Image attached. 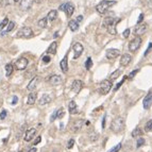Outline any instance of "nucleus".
Masks as SVG:
<instances>
[{
	"instance_id": "c85d7f7f",
	"label": "nucleus",
	"mask_w": 152,
	"mask_h": 152,
	"mask_svg": "<svg viewBox=\"0 0 152 152\" xmlns=\"http://www.w3.org/2000/svg\"><path fill=\"white\" fill-rule=\"evenodd\" d=\"M121 74V70L120 69H117V70H115L113 74H111V76H110V78H111L112 81H114V80H116L117 78H119V76Z\"/></svg>"
},
{
	"instance_id": "ea45409f",
	"label": "nucleus",
	"mask_w": 152,
	"mask_h": 152,
	"mask_svg": "<svg viewBox=\"0 0 152 152\" xmlns=\"http://www.w3.org/2000/svg\"><path fill=\"white\" fill-rule=\"evenodd\" d=\"M50 56H43V62H44V63H49V62H50Z\"/></svg>"
},
{
	"instance_id": "2f4dec72",
	"label": "nucleus",
	"mask_w": 152,
	"mask_h": 152,
	"mask_svg": "<svg viewBox=\"0 0 152 152\" xmlns=\"http://www.w3.org/2000/svg\"><path fill=\"white\" fill-rule=\"evenodd\" d=\"M7 23H9V18H7V17H5V18L2 20V21L0 22V31H2V30L5 28Z\"/></svg>"
},
{
	"instance_id": "0eeeda50",
	"label": "nucleus",
	"mask_w": 152,
	"mask_h": 152,
	"mask_svg": "<svg viewBox=\"0 0 152 152\" xmlns=\"http://www.w3.org/2000/svg\"><path fill=\"white\" fill-rule=\"evenodd\" d=\"M82 88H83V82L81 80H74L72 82V84H71V90L74 94H79Z\"/></svg>"
},
{
	"instance_id": "79ce46f5",
	"label": "nucleus",
	"mask_w": 152,
	"mask_h": 152,
	"mask_svg": "<svg viewBox=\"0 0 152 152\" xmlns=\"http://www.w3.org/2000/svg\"><path fill=\"white\" fill-rule=\"evenodd\" d=\"M123 37H128L129 35H130V29H126L125 31H123Z\"/></svg>"
},
{
	"instance_id": "a211bd4d",
	"label": "nucleus",
	"mask_w": 152,
	"mask_h": 152,
	"mask_svg": "<svg viewBox=\"0 0 152 152\" xmlns=\"http://www.w3.org/2000/svg\"><path fill=\"white\" fill-rule=\"evenodd\" d=\"M68 110H69V113L70 114H77L78 113V106L74 101H69L68 102Z\"/></svg>"
},
{
	"instance_id": "e433bc0d",
	"label": "nucleus",
	"mask_w": 152,
	"mask_h": 152,
	"mask_svg": "<svg viewBox=\"0 0 152 152\" xmlns=\"http://www.w3.org/2000/svg\"><path fill=\"white\" fill-rule=\"evenodd\" d=\"M121 148V144H118V145H116L114 148H112L111 150H108V152H118Z\"/></svg>"
},
{
	"instance_id": "c03bdc74",
	"label": "nucleus",
	"mask_w": 152,
	"mask_h": 152,
	"mask_svg": "<svg viewBox=\"0 0 152 152\" xmlns=\"http://www.w3.org/2000/svg\"><path fill=\"white\" fill-rule=\"evenodd\" d=\"M17 101H18V98H17L16 96H14V97H13V99H12V104H13V105H14V104H16V103H17Z\"/></svg>"
},
{
	"instance_id": "4468645a",
	"label": "nucleus",
	"mask_w": 152,
	"mask_h": 152,
	"mask_svg": "<svg viewBox=\"0 0 152 152\" xmlns=\"http://www.w3.org/2000/svg\"><path fill=\"white\" fill-rule=\"evenodd\" d=\"M131 61H132V56H131L130 54L126 53V54H123V56H121V59H120V65H121V66H128V65L131 63Z\"/></svg>"
},
{
	"instance_id": "9b49d317",
	"label": "nucleus",
	"mask_w": 152,
	"mask_h": 152,
	"mask_svg": "<svg viewBox=\"0 0 152 152\" xmlns=\"http://www.w3.org/2000/svg\"><path fill=\"white\" fill-rule=\"evenodd\" d=\"M34 0H21L20 3H19V7L22 11H28L30 7H32Z\"/></svg>"
},
{
	"instance_id": "72a5a7b5",
	"label": "nucleus",
	"mask_w": 152,
	"mask_h": 152,
	"mask_svg": "<svg viewBox=\"0 0 152 152\" xmlns=\"http://www.w3.org/2000/svg\"><path fill=\"white\" fill-rule=\"evenodd\" d=\"M145 130L147 131V132H152V119L151 120H149L148 123H146Z\"/></svg>"
},
{
	"instance_id": "c9c22d12",
	"label": "nucleus",
	"mask_w": 152,
	"mask_h": 152,
	"mask_svg": "<svg viewBox=\"0 0 152 152\" xmlns=\"http://www.w3.org/2000/svg\"><path fill=\"white\" fill-rule=\"evenodd\" d=\"M143 145H145V139H144L143 137H138L137 138V146H136V147H137V148H141Z\"/></svg>"
},
{
	"instance_id": "c756f323",
	"label": "nucleus",
	"mask_w": 152,
	"mask_h": 152,
	"mask_svg": "<svg viewBox=\"0 0 152 152\" xmlns=\"http://www.w3.org/2000/svg\"><path fill=\"white\" fill-rule=\"evenodd\" d=\"M141 135H143V130L139 129V128H136V129L132 132V136H133V137H139Z\"/></svg>"
},
{
	"instance_id": "8fccbe9b",
	"label": "nucleus",
	"mask_w": 152,
	"mask_h": 152,
	"mask_svg": "<svg viewBox=\"0 0 152 152\" xmlns=\"http://www.w3.org/2000/svg\"><path fill=\"white\" fill-rule=\"evenodd\" d=\"M56 118V112H54V113H53V115L51 116V121H53Z\"/></svg>"
},
{
	"instance_id": "5701e85b",
	"label": "nucleus",
	"mask_w": 152,
	"mask_h": 152,
	"mask_svg": "<svg viewBox=\"0 0 152 152\" xmlns=\"http://www.w3.org/2000/svg\"><path fill=\"white\" fill-rule=\"evenodd\" d=\"M56 49H58V43L56 42H52L51 45L49 46V48L47 49V53H51V54H56Z\"/></svg>"
},
{
	"instance_id": "412c9836",
	"label": "nucleus",
	"mask_w": 152,
	"mask_h": 152,
	"mask_svg": "<svg viewBox=\"0 0 152 152\" xmlns=\"http://www.w3.org/2000/svg\"><path fill=\"white\" fill-rule=\"evenodd\" d=\"M36 99H37V94L35 93V92L30 93L29 96H28V101H27V103L29 104V105H32V104L35 103Z\"/></svg>"
},
{
	"instance_id": "a18cd8bd",
	"label": "nucleus",
	"mask_w": 152,
	"mask_h": 152,
	"mask_svg": "<svg viewBox=\"0 0 152 152\" xmlns=\"http://www.w3.org/2000/svg\"><path fill=\"white\" fill-rule=\"evenodd\" d=\"M42 141V138H41V136H38V137L36 138V141H34V144H33V146H36L37 144H38V143H40V141Z\"/></svg>"
},
{
	"instance_id": "4be33fe9",
	"label": "nucleus",
	"mask_w": 152,
	"mask_h": 152,
	"mask_svg": "<svg viewBox=\"0 0 152 152\" xmlns=\"http://www.w3.org/2000/svg\"><path fill=\"white\" fill-rule=\"evenodd\" d=\"M60 67H61V69L63 70V72H67V71H68V63H67V56H64L63 60L61 61V63H60Z\"/></svg>"
},
{
	"instance_id": "39448f33",
	"label": "nucleus",
	"mask_w": 152,
	"mask_h": 152,
	"mask_svg": "<svg viewBox=\"0 0 152 152\" xmlns=\"http://www.w3.org/2000/svg\"><path fill=\"white\" fill-rule=\"evenodd\" d=\"M141 38L139 36H136L134 40H132L131 43L129 44V50H130L131 52H135L139 47H141Z\"/></svg>"
},
{
	"instance_id": "7c9ffc66",
	"label": "nucleus",
	"mask_w": 152,
	"mask_h": 152,
	"mask_svg": "<svg viewBox=\"0 0 152 152\" xmlns=\"http://www.w3.org/2000/svg\"><path fill=\"white\" fill-rule=\"evenodd\" d=\"M64 115H65V112H64V108H59V110L56 111V118H59V119L63 118Z\"/></svg>"
},
{
	"instance_id": "f257e3e1",
	"label": "nucleus",
	"mask_w": 152,
	"mask_h": 152,
	"mask_svg": "<svg viewBox=\"0 0 152 152\" xmlns=\"http://www.w3.org/2000/svg\"><path fill=\"white\" fill-rule=\"evenodd\" d=\"M115 4H116L115 0H112V1H110V0H103L99 4H97L96 10L99 14H104L105 12H108V10L110 7H112L113 5H115Z\"/></svg>"
},
{
	"instance_id": "393cba45",
	"label": "nucleus",
	"mask_w": 152,
	"mask_h": 152,
	"mask_svg": "<svg viewBox=\"0 0 152 152\" xmlns=\"http://www.w3.org/2000/svg\"><path fill=\"white\" fill-rule=\"evenodd\" d=\"M56 17H58V12H56V10H51V11L48 13V15H47V19H48L49 21L56 20Z\"/></svg>"
},
{
	"instance_id": "13d9d810",
	"label": "nucleus",
	"mask_w": 152,
	"mask_h": 152,
	"mask_svg": "<svg viewBox=\"0 0 152 152\" xmlns=\"http://www.w3.org/2000/svg\"><path fill=\"white\" fill-rule=\"evenodd\" d=\"M19 152H22V151H19Z\"/></svg>"
},
{
	"instance_id": "58836bf2",
	"label": "nucleus",
	"mask_w": 152,
	"mask_h": 152,
	"mask_svg": "<svg viewBox=\"0 0 152 152\" xmlns=\"http://www.w3.org/2000/svg\"><path fill=\"white\" fill-rule=\"evenodd\" d=\"M74 139H70V141L67 143V148L71 149L72 147H74Z\"/></svg>"
},
{
	"instance_id": "7ed1b4c3",
	"label": "nucleus",
	"mask_w": 152,
	"mask_h": 152,
	"mask_svg": "<svg viewBox=\"0 0 152 152\" xmlns=\"http://www.w3.org/2000/svg\"><path fill=\"white\" fill-rule=\"evenodd\" d=\"M31 36H33V31L30 27H22L16 33V37L18 38H29Z\"/></svg>"
},
{
	"instance_id": "473e14b6",
	"label": "nucleus",
	"mask_w": 152,
	"mask_h": 152,
	"mask_svg": "<svg viewBox=\"0 0 152 152\" xmlns=\"http://www.w3.org/2000/svg\"><path fill=\"white\" fill-rule=\"evenodd\" d=\"M47 17L46 18H42L40 21H38V27H41V28H46L47 27Z\"/></svg>"
},
{
	"instance_id": "3c124183",
	"label": "nucleus",
	"mask_w": 152,
	"mask_h": 152,
	"mask_svg": "<svg viewBox=\"0 0 152 152\" xmlns=\"http://www.w3.org/2000/svg\"><path fill=\"white\" fill-rule=\"evenodd\" d=\"M105 117H106V116L104 115V117H103V120H102V128H104V126H105Z\"/></svg>"
},
{
	"instance_id": "aec40b11",
	"label": "nucleus",
	"mask_w": 152,
	"mask_h": 152,
	"mask_svg": "<svg viewBox=\"0 0 152 152\" xmlns=\"http://www.w3.org/2000/svg\"><path fill=\"white\" fill-rule=\"evenodd\" d=\"M50 101H51V97L49 96V95H47V94H45V95H43V97H42L41 99H40L38 103H40V105H46Z\"/></svg>"
},
{
	"instance_id": "f03ea898",
	"label": "nucleus",
	"mask_w": 152,
	"mask_h": 152,
	"mask_svg": "<svg viewBox=\"0 0 152 152\" xmlns=\"http://www.w3.org/2000/svg\"><path fill=\"white\" fill-rule=\"evenodd\" d=\"M125 128V120H123L121 117H118V118H115L111 123V129L114 133H119L121 132Z\"/></svg>"
},
{
	"instance_id": "ddd939ff",
	"label": "nucleus",
	"mask_w": 152,
	"mask_h": 152,
	"mask_svg": "<svg viewBox=\"0 0 152 152\" xmlns=\"http://www.w3.org/2000/svg\"><path fill=\"white\" fill-rule=\"evenodd\" d=\"M147 29H148V25L147 23H143V25H139V26L135 28L134 33H135V35H141V34H144L147 31Z\"/></svg>"
},
{
	"instance_id": "f704fd0d",
	"label": "nucleus",
	"mask_w": 152,
	"mask_h": 152,
	"mask_svg": "<svg viewBox=\"0 0 152 152\" xmlns=\"http://www.w3.org/2000/svg\"><path fill=\"white\" fill-rule=\"evenodd\" d=\"M92 65H93V61H92V59H90V58H87V61L85 62V68L87 69V70H89L90 67H92Z\"/></svg>"
},
{
	"instance_id": "1a4fd4ad",
	"label": "nucleus",
	"mask_w": 152,
	"mask_h": 152,
	"mask_svg": "<svg viewBox=\"0 0 152 152\" xmlns=\"http://www.w3.org/2000/svg\"><path fill=\"white\" fill-rule=\"evenodd\" d=\"M72 49H74V59L76 60V59H78V58H80L82 54V52H83V46H82L80 43H76V44L74 45Z\"/></svg>"
},
{
	"instance_id": "6e6d98bb",
	"label": "nucleus",
	"mask_w": 152,
	"mask_h": 152,
	"mask_svg": "<svg viewBox=\"0 0 152 152\" xmlns=\"http://www.w3.org/2000/svg\"><path fill=\"white\" fill-rule=\"evenodd\" d=\"M53 37H54V38L59 37V32H56V33H54V35H53Z\"/></svg>"
},
{
	"instance_id": "a878e982",
	"label": "nucleus",
	"mask_w": 152,
	"mask_h": 152,
	"mask_svg": "<svg viewBox=\"0 0 152 152\" xmlns=\"http://www.w3.org/2000/svg\"><path fill=\"white\" fill-rule=\"evenodd\" d=\"M68 27H69V29H70L72 32H74V31H77V30L79 29V23L77 20H70L69 23H68Z\"/></svg>"
},
{
	"instance_id": "49530a36",
	"label": "nucleus",
	"mask_w": 152,
	"mask_h": 152,
	"mask_svg": "<svg viewBox=\"0 0 152 152\" xmlns=\"http://www.w3.org/2000/svg\"><path fill=\"white\" fill-rule=\"evenodd\" d=\"M143 18H144V15H143V14H141V15H139V17H138L137 23H141V22L143 21Z\"/></svg>"
},
{
	"instance_id": "6ab92c4d",
	"label": "nucleus",
	"mask_w": 152,
	"mask_h": 152,
	"mask_svg": "<svg viewBox=\"0 0 152 152\" xmlns=\"http://www.w3.org/2000/svg\"><path fill=\"white\" fill-rule=\"evenodd\" d=\"M83 125H84V121H83L82 119L76 120V121L74 123V125H72V128H71V129H72V131H74V132H78V131L82 128V126H83Z\"/></svg>"
},
{
	"instance_id": "4d7b16f0",
	"label": "nucleus",
	"mask_w": 152,
	"mask_h": 152,
	"mask_svg": "<svg viewBox=\"0 0 152 152\" xmlns=\"http://www.w3.org/2000/svg\"><path fill=\"white\" fill-rule=\"evenodd\" d=\"M15 2H17V1H20V0H14Z\"/></svg>"
},
{
	"instance_id": "5fc2aeb1",
	"label": "nucleus",
	"mask_w": 152,
	"mask_h": 152,
	"mask_svg": "<svg viewBox=\"0 0 152 152\" xmlns=\"http://www.w3.org/2000/svg\"><path fill=\"white\" fill-rule=\"evenodd\" d=\"M36 3H42V2H44V1H46V0H34Z\"/></svg>"
},
{
	"instance_id": "37998d69",
	"label": "nucleus",
	"mask_w": 152,
	"mask_h": 152,
	"mask_svg": "<svg viewBox=\"0 0 152 152\" xmlns=\"http://www.w3.org/2000/svg\"><path fill=\"white\" fill-rule=\"evenodd\" d=\"M5 116H7V111H2L1 112V114H0V119H4L5 118Z\"/></svg>"
},
{
	"instance_id": "f3484780",
	"label": "nucleus",
	"mask_w": 152,
	"mask_h": 152,
	"mask_svg": "<svg viewBox=\"0 0 152 152\" xmlns=\"http://www.w3.org/2000/svg\"><path fill=\"white\" fill-rule=\"evenodd\" d=\"M143 103H144V108H145L146 110H149V108H150V106L152 105V93L148 94V95L145 97Z\"/></svg>"
},
{
	"instance_id": "603ef678",
	"label": "nucleus",
	"mask_w": 152,
	"mask_h": 152,
	"mask_svg": "<svg viewBox=\"0 0 152 152\" xmlns=\"http://www.w3.org/2000/svg\"><path fill=\"white\" fill-rule=\"evenodd\" d=\"M28 152H36V148L35 147H33V148H31Z\"/></svg>"
},
{
	"instance_id": "6e6552de",
	"label": "nucleus",
	"mask_w": 152,
	"mask_h": 152,
	"mask_svg": "<svg viewBox=\"0 0 152 152\" xmlns=\"http://www.w3.org/2000/svg\"><path fill=\"white\" fill-rule=\"evenodd\" d=\"M119 54H120V51L118 49H108L106 53H105V56L108 60H114L116 58H118Z\"/></svg>"
},
{
	"instance_id": "20e7f679",
	"label": "nucleus",
	"mask_w": 152,
	"mask_h": 152,
	"mask_svg": "<svg viewBox=\"0 0 152 152\" xmlns=\"http://www.w3.org/2000/svg\"><path fill=\"white\" fill-rule=\"evenodd\" d=\"M112 88V82L110 80H103L99 85V93L101 95H106Z\"/></svg>"
},
{
	"instance_id": "864d4df0",
	"label": "nucleus",
	"mask_w": 152,
	"mask_h": 152,
	"mask_svg": "<svg viewBox=\"0 0 152 152\" xmlns=\"http://www.w3.org/2000/svg\"><path fill=\"white\" fill-rule=\"evenodd\" d=\"M82 19H83V16H81V15L77 17V20H78V21H82Z\"/></svg>"
},
{
	"instance_id": "f8f14e48",
	"label": "nucleus",
	"mask_w": 152,
	"mask_h": 152,
	"mask_svg": "<svg viewBox=\"0 0 152 152\" xmlns=\"http://www.w3.org/2000/svg\"><path fill=\"white\" fill-rule=\"evenodd\" d=\"M64 12L66 13L67 17H71V15L74 14V5L71 2H66L65 3V10Z\"/></svg>"
},
{
	"instance_id": "a19ab883",
	"label": "nucleus",
	"mask_w": 152,
	"mask_h": 152,
	"mask_svg": "<svg viewBox=\"0 0 152 152\" xmlns=\"http://www.w3.org/2000/svg\"><path fill=\"white\" fill-rule=\"evenodd\" d=\"M126 78H127V77H123V80H121V81L119 82L118 84H117V85H116V87H115V90H117V89H118L119 87H120V86L123 85V82H125V80H126Z\"/></svg>"
},
{
	"instance_id": "9d476101",
	"label": "nucleus",
	"mask_w": 152,
	"mask_h": 152,
	"mask_svg": "<svg viewBox=\"0 0 152 152\" xmlns=\"http://www.w3.org/2000/svg\"><path fill=\"white\" fill-rule=\"evenodd\" d=\"M37 130L35 129V128H30V129H28L26 132V134H25V141H32L34 138V136H35V134H36Z\"/></svg>"
},
{
	"instance_id": "2eb2a0df",
	"label": "nucleus",
	"mask_w": 152,
	"mask_h": 152,
	"mask_svg": "<svg viewBox=\"0 0 152 152\" xmlns=\"http://www.w3.org/2000/svg\"><path fill=\"white\" fill-rule=\"evenodd\" d=\"M38 81H40V79H38V77H34L31 81H30V83L28 84V86H27V89L28 90H30V92H32V90H34V89L37 87V83H38Z\"/></svg>"
},
{
	"instance_id": "4c0bfd02",
	"label": "nucleus",
	"mask_w": 152,
	"mask_h": 152,
	"mask_svg": "<svg viewBox=\"0 0 152 152\" xmlns=\"http://www.w3.org/2000/svg\"><path fill=\"white\" fill-rule=\"evenodd\" d=\"M138 71H139V69H135V70H133L132 72H130V74L128 76V79H133L135 76H136V74H137Z\"/></svg>"
},
{
	"instance_id": "b1692460",
	"label": "nucleus",
	"mask_w": 152,
	"mask_h": 152,
	"mask_svg": "<svg viewBox=\"0 0 152 152\" xmlns=\"http://www.w3.org/2000/svg\"><path fill=\"white\" fill-rule=\"evenodd\" d=\"M15 28V22L14 21H9V23L7 25V27H5V30H4L3 32H2V35H5L7 33H9V32H11L12 30Z\"/></svg>"
},
{
	"instance_id": "423d86ee",
	"label": "nucleus",
	"mask_w": 152,
	"mask_h": 152,
	"mask_svg": "<svg viewBox=\"0 0 152 152\" xmlns=\"http://www.w3.org/2000/svg\"><path fill=\"white\" fill-rule=\"evenodd\" d=\"M28 66V60L26 58H20L17 61H15V68L17 70H23Z\"/></svg>"
},
{
	"instance_id": "09e8293b",
	"label": "nucleus",
	"mask_w": 152,
	"mask_h": 152,
	"mask_svg": "<svg viewBox=\"0 0 152 152\" xmlns=\"http://www.w3.org/2000/svg\"><path fill=\"white\" fill-rule=\"evenodd\" d=\"M59 10H60V11H63L64 12V10H65V3H63L62 5H60Z\"/></svg>"
},
{
	"instance_id": "bb28decb",
	"label": "nucleus",
	"mask_w": 152,
	"mask_h": 152,
	"mask_svg": "<svg viewBox=\"0 0 152 152\" xmlns=\"http://www.w3.org/2000/svg\"><path fill=\"white\" fill-rule=\"evenodd\" d=\"M12 72H13V65L12 64H7L5 65V76L9 78L12 74Z\"/></svg>"
},
{
	"instance_id": "de8ad7c7",
	"label": "nucleus",
	"mask_w": 152,
	"mask_h": 152,
	"mask_svg": "<svg viewBox=\"0 0 152 152\" xmlns=\"http://www.w3.org/2000/svg\"><path fill=\"white\" fill-rule=\"evenodd\" d=\"M152 48V43H150V45H149V47H148V49H147V51L145 52V56H147L148 54V52L150 51V49Z\"/></svg>"
},
{
	"instance_id": "cd10ccee",
	"label": "nucleus",
	"mask_w": 152,
	"mask_h": 152,
	"mask_svg": "<svg viewBox=\"0 0 152 152\" xmlns=\"http://www.w3.org/2000/svg\"><path fill=\"white\" fill-rule=\"evenodd\" d=\"M116 23H112V25H110V26H108L106 28H108V32L111 35H115L116 34V27H115Z\"/></svg>"
},
{
	"instance_id": "dca6fc26",
	"label": "nucleus",
	"mask_w": 152,
	"mask_h": 152,
	"mask_svg": "<svg viewBox=\"0 0 152 152\" xmlns=\"http://www.w3.org/2000/svg\"><path fill=\"white\" fill-rule=\"evenodd\" d=\"M49 82H50V84H51V85L56 86V85H59V84H61V83H62V78H61L60 76L53 74V76H51V77H50V79H49Z\"/></svg>"
}]
</instances>
